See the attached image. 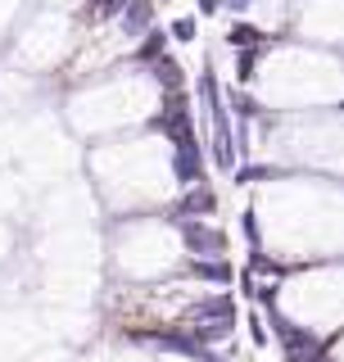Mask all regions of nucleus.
<instances>
[{
  "label": "nucleus",
  "mask_w": 344,
  "mask_h": 362,
  "mask_svg": "<svg viewBox=\"0 0 344 362\" xmlns=\"http://www.w3.org/2000/svg\"><path fill=\"white\" fill-rule=\"evenodd\" d=\"M240 308H236V294L217 290V294H200L186 313L177 317V326H190V322H236Z\"/></svg>",
  "instance_id": "obj_2"
},
{
  "label": "nucleus",
  "mask_w": 344,
  "mask_h": 362,
  "mask_svg": "<svg viewBox=\"0 0 344 362\" xmlns=\"http://www.w3.org/2000/svg\"><path fill=\"white\" fill-rule=\"evenodd\" d=\"M168 173H172V181H177L181 190L195 186V181H209V168H204V145H181V150H172Z\"/></svg>",
  "instance_id": "obj_4"
},
{
  "label": "nucleus",
  "mask_w": 344,
  "mask_h": 362,
  "mask_svg": "<svg viewBox=\"0 0 344 362\" xmlns=\"http://www.w3.org/2000/svg\"><path fill=\"white\" fill-rule=\"evenodd\" d=\"M240 231H245V245L249 249H263V231H258V222H254V209L240 213Z\"/></svg>",
  "instance_id": "obj_12"
},
{
  "label": "nucleus",
  "mask_w": 344,
  "mask_h": 362,
  "mask_svg": "<svg viewBox=\"0 0 344 362\" xmlns=\"http://www.w3.org/2000/svg\"><path fill=\"white\" fill-rule=\"evenodd\" d=\"M122 5H127V0H91V5H86V14L100 23V18H113V14H118Z\"/></svg>",
  "instance_id": "obj_13"
},
{
  "label": "nucleus",
  "mask_w": 344,
  "mask_h": 362,
  "mask_svg": "<svg viewBox=\"0 0 344 362\" xmlns=\"http://www.w3.org/2000/svg\"><path fill=\"white\" fill-rule=\"evenodd\" d=\"M186 272L195 281H209V286H231V281H236L231 258H190Z\"/></svg>",
  "instance_id": "obj_6"
},
{
  "label": "nucleus",
  "mask_w": 344,
  "mask_h": 362,
  "mask_svg": "<svg viewBox=\"0 0 344 362\" xmlns=\"http://www.w3.org/2000/svg\"><path fill=\"white\" fill-rule=\"evenodd\" d=\"M227 45L231 50H254V45H268V37H263L254 23H231L227 28Z\"/></svg>",
  "instance_id": "obj_9"
},
{
  "label": "nucleus",
  "mask_w": 344,
  "mask_h": 362,
  "mask_svg": "<svg viewBox=\"0 0 344 362\" xmlns=\"http://www.w3.org/2000/svg\"><path fill=\"white\" fill-rule=\"evenodd\" d=\"M213 213H217V190L209 181H195V186H186V195L168 209V222H177V218H213Z\"/></svg>",
  "instance_id": "obj_3"
},
{
  "label": "nucleus",
  "mask_w": 344,
  "mask_h": 362,
  "mask_svg": "<svg viewBox=\"0 0 344 362\" xmlns=\"http://www.w3.org/2000/svg\"><path fill=\"white\" fill-rule=\"evenodd\" d=\"M217 5H227V9H231V14H245V9L254 5V0H217Z\"/></svg>",
  "instance_id": "obj_14"
},
{
  "label": "nucleus",
  "mask_w": 344,
  "mask_h": 362,
  "mask_svg": "<svg viewBox=\"0 0 344 362\" xmlns=\"http://www.w3.org/2000/svg\"><path fill=\"white\" fill-rule=\"evenodd\" d=\"M150 77H154V86H159V90H186V68L172 59L168 50L150 64Z\"/></svg>",
  "instance_id": "obj_7"
},
{
  "label": "nucleus",
  "mask_w": 344,
  "mask_h": 362,
  "mask_svg": "<svg viewBox=\"0 0 344 362\" xmlns=\"http://www.w3.org/2000/svg\"><path fill=\"white\" fill-rule=\"evenodd\" d=\"M172 226L181 231V245H186L190 258H227V249H231V235L222 226H213L209 218H177Z\"/></svg>",
  "instance_id": "obj_1"
},
{
  "label": "nucleus",
  "mask_w": 344,
  "mask_h": 362,
  "mask_svg": "<svg viewBox=\"0 0 344 362\" xmlns=\"http://www.w3.org/2000/svg\"><path fill=\"white\" fill-rule=\"evenodd\" d=\"M168 37H172V41H181V45H190V41H200V18H195V14H181V18H172V28H168Z\"/></svg>",
  "instance_id": "obj_10"
},
{
  "label": "nucleus",
  "mask_w": 344,
  "mask_h": 362,
  "mask_svg": "<svg viewBox=\"0 0 344 362\" xmlns=\"http://www.w3.org/2000/svg\"><path fill=\"white\" fill-rule=\"evenodd\" d=\"M217 9H222L217 0H200V14H204V18H209V14H217Z\"/></svg>",
  "instance_id": "obj_15"
},
{
  "label": "nucleus",
  "mask_w": 344,
  "mask_h": 362,
  "mask_svg": "<svg viewBox=\"0 0 344 362\" xmlns=\"http://www.w3.org/2000/svg\"><path fill=\"white\" fill-rule=\"evenodd\" d=\"M118 28H122L127 41H136L141 32H150L154 28V0H127V5L118 9Z\"/></svg>",
  "instance_id": "obj_5"
},
{
  "label": "nucleus",
  "mask_w": 344,
  "mask_h": 362,
  "mask_svg": "<svg viewBox=\"0 0 344 362\" xmlns=\"http://www.w3.org/2000/svg\"><path fill=\"white\" fill-rule=\"evenodd\" d=\"M249 344H254V349L272 344V331H268V322H263V313H249Z\"/></svg>",
  "instance_id": "obj_11"
},
{
  "label": "nucleus",
  "mask_w": 344,
  "mask_h": 362,
  "mask_svg": "<svg viewBox=\"0 0 344 362\" xmlns=\"http://www.w3.org/2000/svg\"><path fill=\"white\" fill-rule=\"evenodd\" d=\"M141 45H136V50L127 54L132 64H154L159 54H164V45H168V32H159V28H150V32H141V37H136Z\"/></svg>",
  "instance_id": "obj_8"
}]
</instances>
